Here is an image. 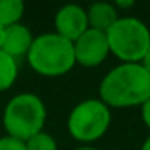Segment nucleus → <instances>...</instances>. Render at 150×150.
Returning <instances> with one entry per match:
<instances>
[{"mask_svg": "<svg viewBox=\"0 0 150 150\" xmlns=\"http://www.w3.org/2000/svg\"><path fill=\"white\" fill-rule=\"evenodd\" d=\"M18 73H20L18 60L5 53L4 50H0V92H5L13 87Z\"/></svg>", "mask_w": 150, "mask_h": 150, "instance_id": "nucleus-10", "label": "nucleus"}, {"mask_svg": "<svg viewBox=\"0 0 150 150\" xmlns=\"http://www.w3.org/2000/svg\"><path fill=\"white\" fill-rule=\"evenodd\" d=\"M98 95L108 108L140 107L150 98V74L142 63H120L103 76Z\"/></svg>", "mask_w": 150, "mask_h": 150, "instance_id": "nucleus-1", "label": "nucleus"}, {"mask_svg": "<svg viewBox=\"0 0 150 150\" xmlns=\"http://www.w3.org/2000/svg\"><path fill=\"white\" fill-rule=\"evenodd\" d=\"M110 53L121 63H142L150 47V29L136 16H120L107 31Z\"/></svg>", "mask_w": 150, "mask_h": 150, "instance_id": "nucleus-4", "label": "nucleus"}, {"mask_svg": "<svg viewBox=\"0 0 150 150\" xmlns=\"http://www.w3.org/2000/svg\"><path fill=\"white\" fill-rule=\"evenodd\" d=\"M73 150H100V149H97V147H92V145H81V147H76V149H73Z\"/></svg>", "mask_w": 150, "mask_h": 150, "instance_id": "nucleus-17", "label": "nucleus"}, {"mask_svg": "<svg viewBox=\"0 0 150 150\" xmlns=\"http://www.w3.org/2000/svg\"><path fill=\"white\" fill-rule=\"evenodd\" d=\"M140 115H142V121L147 127L150 129V98L145 100L140 105Z\"/></svg>", "mask_w": 150, "mask_h": 150, "instance_id": "nucleus-14", "label": "nucleus"}, {"mask_svg": "<svg viewBox=\"0 0 150 150\" xmlns=\"http://www.w3.org/2000/svg\"><path fill=\"white\" fill-rule=\"evenodd\" d=\"M76 65L82 68H97L110 55L107 34L89 28L81 37L73 42Z\"/></svg>", "mask_w": 150, "mask_h": 150, "instance_id": "nucleus-6", "label": "nucleus"}, {"mask_svg": "<svg viewBox=\"0 0 150 150\" xmlns=\"http://www.w3.org/2000/svg\"><path fill=\"white\" fill-rule=\"evenodd\" d=\"M47 108L44 100L33 92H21L8 100L4 108V129L7 136L26 142L34 134L44 131Z\"/></svg>", "mask_w": 150, "mask_h": 150, "instance_id": "nucleus-3", "label": "nucleus"}, {"mask_svg": "<svg viewBox=\"0 0 150 150\" xmlns=\"http://www.w3.org/2000/svg\"><path fill=\"white\" fill-rule=\"evenodd\" d=\"M140 150H150V136L147 137L145 140H144V144H142V147H140Z\"/></svg>", "mask_w": 150, "mask_h": 150, "instance_id": "nucleus-18", "label": "nucleus"}, {"mask_svg": "<svg viewBox=\"0 0 150 150\" xmlns=\"http://www.w3.org/2000/svg\"><path fill=\"white\" fill-rule=\"evenodd\" d=\"M55 31L58 36L65 37L69 42H74L89 29L86 8L78 4H66L55 13Z\"/></svg>", "mask_w": 150, "mask_h": 150, "instance_id": "nucleus-7", "label": "nucleus"}, {"mask_svg": "<svg viewBox=\"0 0 150 150\" xmlns=\"http://www.w3.org/2000/svg\"><path fill=\"white\" fill-rule=\"evenodd\" d=\"M115 8H116L118 11H121V10H127V8H132L134 5H136V2L134 0H116L115 2Z\"/></svg>", "mask_w": 150, "mask_h": 150, "instance_id": "nucleus-15", "label": "nucleus"}, {"mask_svg": "<svg viewBox=\"0 0 150 150\" xmlns=\"http://www.w3.org/2000/svg\"><path fill=\"white\" fill-rule=\"evenodd\" d=\"M34 36L31 29L24 24L18 23L13 26L4 28V36H2V47L0 50H4L13 58H21L26 57L29 52L31 45H33Z\"/></svg>", "mask_w": 150, "mask_h": 150, "instance_id": "nucleus-8", "label": "nucleus"}, {"mask_svg": "<svg viewBox=\"0 0 150 150\" xmlns=\"http://www.w3.org/2000/svg\"><path fill=\"white\" fill-rule=\"evenodd\" d=\"M142 66L147 69V73L150 74V47H149V50H147L145 57H144V60H142Z\"/></svg>", "mask_w": 150, "mask_h": 150, "instance_id": "nucleus-16", "label": "nucleus"}, {"mask_svg": "<svg viewBox=\"0 0 150 150\" xmlns=\"http://www.w3.org/2000/svg\"><path fill=\"white\" fill-rule=\"evenodd\" d=\"M0 150H26V144L10 136L0 137Z\"/></svg>", "mask_w": 150, "mask_h": 150, "instance_id": "nucleus-13", "label": "nucleus"}, {"mask_svg": "<svg viewBox=\"0 0 150 150\" xmlns=\"http://www.w3.org/2000/svg\"><path fill=\"white\" fill-rule=\"evenodd\" d=\"M2 36H4V28L0 26V47H2Z\"/></svg>", "mask_w": 150, "mask_h": 150, "instance_id": "nucleus-19", "label": "nucleus"}, {"mask_svg": "<svg viewBox=\"0 0 150 150\" xmlns=\"http://www.w3.org/2000/svg\"><path fill=\"white\" fill-rule=\"evenodd\" d=\"M24 144H26V150H58V144H57L55 137L45 131L34 134Z\"/></svg>", "mask_w": 150, "mask_h": 150, "instance_id": "nucleus-12", "label": "nucleus"}, {"mask_svg": "<svg viewBox=\"0 0 150 150\" xmlns=\"http://www.w3.org/2000/svg\"><path fill=\"white\" fill-rule=\"evenodd\" d=\"M111 124V111L100 98L82 100L71 110L66 121L69 136L82 144L102 139Z\"/></svg>", "mask_w": 150, "mask_h": 150, "instance_id": "nucleus-5", "label": "nucleus"}, {"mask_svg": "<svg viewBox=\"0 0 150 150\" xmlns=\"http://www.w3.org/2000/svg\"><path fill=\"white\" fill-rule=\"evenodd\" d=\"M26 60L34 73L45 78H58L76 66L73 42L57 33H44L34 37Z\"/></svg>", "mask_w": 150, "mask_h": 150, "instance_id": "nucleus-2", "label": "nucleus"}, {"mask_svg": "<svg viewBox=\"0 0 150 150\" xmlns=\"http://www.w3.org/2000/svg\"><path fill=\"white\" fill-rule=\"evenodd\" d=\"M24 15V4L21 0H0V26L8 28L18 24Z\"/></svg>", "mask_w": 150, "mask_h": 150, "instance_id": "nucleus-11", "label": "nucleus"}, {"mask_svg": "<svg viewBox=\"0 0 150 150\" xmlns=\"http://www.w3.org/2000/svg\"><path fill=\"white\" fill-rule=\"evenodd\" d=\"M86 13H87L89 28L95 31H102V33H107L113 26L115 21L120 18V15H118L120 11L110 2H95V4L89 5Z\"/></svg>", "mask_w": 150, "mask_h": 150, "instance_id": "nucleus-9", "label": "nucleus"}]
</instances>
